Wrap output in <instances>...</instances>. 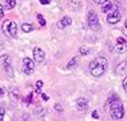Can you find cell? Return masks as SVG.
I'll return each instance as SVG.
<instances>
[{
  "label": "cell",
  "instance_id": "obj_8",
  "mask_svg": "<svg viewBox=\"0 0 127 121\" xmlns=\"http://www.w3.org/2000/svg\"><path fill=\"white\" fill-rule=\"evenodd\" d=\"M88 105H89L88 99H87V98H84V97H81V98H78L77 101H76L77 110H80V112H85L87 109H88Z\"/></svg>",
  "mask_w": 127,
  "mask_h": 121
},
{
  "label": "cell",
  "instance_id": "obj_15",
  "mask_svg": "<svg viewBox=\"0 0 127 121\" xmlns=\"http://www.w3.org/2000/svg\"><path fill=\"white\" fill-rule=\"evenodd\" d=\"M77 63H78V57L76 56V57H73V59L68 63V65H66V67H68V68H73V67H76V65H77Z\"/></svg>",
  "mask_w": 127,
  "mask_h": 121
},
{
  "label": "cell",
  "instance_id": "obj_3",
  "mask_svg": "<svg viewBox=\"0 0 127 121\" xmlns=\"http://www.w3.org/2000/svg\"><path fill=\"white\" fill-rule=\"evenodd\" d=\"M87 20H88V25H89V29L96 31V30L100 29V23H99V18L96 12L93 10L88 11V15H87Z\"/></svg>",
  "mask_w": 127,
  "mask_h": 121
},
{
  "label": "cell",
  "instance_id": "obj_31",
  "mask_svg": "<svg viewBox=\"0 0 127 121\" xmlns=\"http://www.w3.org/2000/svg\"><path fill=\"white\" fill-rule=\"evenodd\" d=\"M125 31H126V35H127V19H126V23H125Z\"/></svg>",
  "mask_w": 127,
  "mask_h": 121
},
{
  "label": "cell",
  "instance_id": "obj_30",
  "mask_svg": "<svg viewBox=\"0 0 127 121\" xmlns=\"http://www.w3.org/2000/svg\"><path fill=\"white\" fill-rule=\"evenodd\" d=\"M3 94H4V90H3V87H0V97H3Z\"/></svg>",
  "mask_w": 127,
  "mask_h": 121
},
{
  "label": "cell",
  "instance_id": "obj_14",
  "mask_svg": "<svg viewBox=\"0 0 127 121\" xmlns=\"http://www.w3.org/2000/svg\"><path fill=\"white\" fill-rule=\"evenodd\" d=\"M5 1V8L7 10H12V8L16 5V1L15 0H4Z\"/></svg>",
  "mask_w": 127,
  "mask_h": 121
},
{
  "label": "cell",
  "instance_id": "obj_19",
  "mask_svg": "<svg viewBox=\"0 0 127 121\" xmlns=\"http://www.w3.org/2000/svg\"><path fill=\"white\" fill-rule=\"evenodd\" d=\"M35 113L38 114V116H45V114H46V110H45L43 108H37V110H35Z\"/></svg>",
  "mask_w": 127,
  "mask_h": 121
},
{
  "label": "cell",
  "instance_id": "obj_25",
  "mask_svg": "<svg viewBox=\"0 0 127 121\" xmlns=\"http://www.w3.org/2000/svg\"><path fill=\"white\" fill-rule=\"evenodd\" d=\"M3 15H4V8H3V5L0 4V18H3Z\"/></svg>",
  "mask_w": 127,
  "mask_h": 121
},
{
  "label": "cell",
  "instance_id": "obj_10",
  "mask_svg": "<svg viewBox=\"0 0 127 121\" xmlns=\"http://www.w3.org/2000/svg\"><path fill=\"white\" fill-rule=\"evenodd\" d=\"M118 8H116V5L112 4V3H110V1H107L105 4H103V12L104 14H107V15H110V14H112L115 12Z\"/></svg>",
  "mask_w": 127,
  "mask_h": 121
},
{
  "label": "cell",
  "instance_id": "obj_24",
  "mask_svg": "<svg viewBox=\"0 0 127 121\" xmlns=\"http://www.w3.org/2000/svg\"><path fill=\"white\" fill-rule=\"evenodd\" d=\"M123 89H125V91H127V76L123 79Z\"/></svg>",
  "mask_w": 127,
  "mask_h": 121
},
{
  "label": "cell",
  "instance_id": "obj_16",
  "mask_svg": "<svg viewBox=\"0 0 127 121\" xmlns=\"http://www.w3.org/2000/svg\"><path fill=\"white\" fill-rule=\"evenodd\" d=\"M22 30L25 33H30L32 30V26H31V23H23L22 25Z\"/></svg>",
  "mask_w": 127,
  "mask_h": 121
},
{
  "label": "cell",
  "instance_id": "obj_4",
  "mask_svg": "<svg viewBox=\"0 0 127 121\" xmlns=\"http://www.w3.org/2000/svg\"><path fill=\"white\" fill-rule=\"evenodd\" d=\"M34 67H35V64L30 57H25L23 59V72L26 75H31L32 71H34Z\"/></svg>",
  "mask_w": 127,
  "mask_h": 121
},
{
  "label": "cell",
  "instance_id": "obj_7",
  "mask_svg": "<svg viewBox=\"0 0 127 121\" xmlns=\"http://www.w3.org/2000/svg\"><path fill=\"white\" fill-rule=\"evenodd\" d=\"M108 106H110L111 110L118 109V108H123L122 106V101H120L119 97H116V95H112L110 99H108Z\"/></svg>",
  "mask_w": 127,
  "mask_h": 121
},
{
  "label": "cell",
  "instance_id": "obj_5",
  "mask_svg": "<svg viewBox=\"0 0 127 121\" xmlns=\"http://www.w3.org/2000/svg\"><path fill=\"white\" fill-rule=\"evenodd\" d=\"M115 52L118 53H125L127 52V41L125 40V38L119 37L116 41V46H115Z\"/></svg>",
  "mask_w": 127,
  "mask_h": 121
},
{
  "label": "cell",
  "instance_id": "obj_26",
  "mask_svg": "<svg viewBox=\"0 0 127 121\" xmlns=\"http://www.w3.org/2000/svg\"><path fill=\"white\" fill-rule=\"evenodd\" d=\"M54 108H56V110H58V112H62V106H61V105H60V104H57V105H56V106H54Z\"/></svg>",
  "mask_w": 127,
  "mask_h": 121
},
{
  "label": "cell",
  "instance_id": "obj_20",
  "mask_svg": "<svg viewBox=\"0 0 127 121\" xmlns=\"http://www.w3.org/2000/svg\"><path fill=\"white\" fill-rule=\"evenodd\" d=\"M35 86H37V93H41V89L43 87V82H42V80H38Z\"/></svg>",
  "mask_w": 127,
  "mask_h": 121
},
{
  "label": "cell",
  "instance_id": "obj_2",
  "mask_svg": "<svg viewBox=\"0 0 127 121\" xmlns=\"http://www.w3.org/2000/svg\"><path fill=\"white\" fill-rule=\"evenodd\" d=\"M3 31H4L5 35H8V37H16V33H18V26L16 23L14 22V20H5L4 23H3L1 26Z\"/></svg>",
  "mask_w": 127,
  "mask_h": 121
},
{
  "label": "cell",
  "instance_id": "obj_9",
  "mask_svg": "<svg viewBox=\"0 0 127 121\" xmlns=\"http://www.w3.org/2000/svg\"><path fill=\"white\" fill-rule=\"evenodd\" d=\"M34 60L37 63H42L45 60V52L41 49V48H34Z\"/></svg>",
  "mask_w": 127,
  "mask_h": 121
},
{
  "label": "cell",
  "instance_id": "obj_13",
  "mask_svg": "<svg viewBox=\"0 0 127 121\" xmlns=\"http://www.w3.org/2000/svg\"><path fill=\"white\" fill-rule=\"evenodd\" d=\"M70 23H72L70 18H69V16H64L62 19L58 22V25H57V26H58V29H65V27H68Z\"/></svg>",
  "mask_w": 127,
  "mask_h": 121
},
{
  "label": "cell",
  "instance_id": "obj_22",
  "mask_svg": "<svg viewBox=\"0 0 127 121\" xmlns=\"http://www.w3.org/2000/svg\"><path fill=\"white\" fill-rule=\"evenodd\" d=\"M31 101H32V94H29V95L26 97L25 102H26V104H31Z\"/></svg>",
  "mask_w": 127,
  "mask_h": 121
},
{
  "label": "cell",
  "instance_id": "obj_23",
  "mask_svg": "<svg viewBox=\"0 0 127 121\" xmlns=\"http://www.w3.org/2000/svg\"><path fill=\"white\" fill-rule=\"evenodd\" d=\"M93 1H95L96 4H105V3H107V0H93Z\"/></svg>",
  "mask_w": 127,
  "mask_h": 121
},
{
  "label": "cell",
  "instance_id": "obj_11",
  "mask_svg": "<svg viewBox=\"0 0 127 121\" xmlns=\"http://www.w3.org/2000/svg\"><path fill=\"white\" fill-rule=\"evenodd\" d=\"M123 116H125L123 108H118V109L111 110V117H112L114 120H120V119H123Z\"/></svg>",
  "mask_w": 127,
  "mask_h": 121
},
{
  "label": "cell",
  "instance_id": "obj_18",
  "mask_svg": "<svg viewBox=\"0 0 127 121\" xmlns=\"http://www.w3.org/2000/svg\"><path fill=\"white\" fill-rule=\"evenodd\" d=\"M37 19H38V22H39V25H41L42 27H43L45 25H46V20H45V18H43V16H42V15H41V14H38V15H37Z\"/></svg>",
  "mask_w": 127,
  "mask_h": 121
},
{
  "label": "cell",
  "instance_id": "obj_29",
  "mask_svg": "<svg viewBox=\"0 0 127 121\" xmlns=\"http://www.w3.org/2000/svg\"><path fill=\"white\" fill-rule=\"evenodd\" d=\"M92 117H93V119H99V113H97V112H93Z\"/></svg>",
  "mask_w": 127,
  "mask_h": 121
},
{
  "label": "cell",
  "instance_id": "obj_6",
  "mask_svg": "<svg viewBox=\"0 0 127 121\" xmlns=\"http://www.w3.org/2000/svg\"><path fill=\"white\" fill-rule=\"evenodd\" d=\"M120 19H122V12H119V10H116L115 12L107 15V22L110 23V25H115V23H118Z\"/></svg>",
  "mask_w": 127,
  "mask_h": 121
},
{
  "label": "cell",
  "instance_id": "obj_27",
  "mask_svg": "<svg viewBox=\"0 0 127 121\" xmlns=\"http://www.w3.org/2000/svg\"><path fill=\"white\" fill-rule=\"evenodd\" d=\"M41 97H42V99H43V101H49V97H47L46 94H41Z\"/></svg>",
  "mask_w": 127,
  "mask_h": 121
},
{
  "label": "cell",
  "instance_id": "obj_28",
  "mask_svg": "<svg viewBox=\"0 0 127 121\" xmlns=\"http://www.w3.org/2000/svg\"><path fill=\"white\" fill-rule=\"evenodd\" d=\"M39 3H41V4H49L50 0H39Z\"/></svg>",
  "mask_w": 127,
  "mask_h": 121
},
{
  "label": "cell",
  "instance_id": "obj_17",
  "mask_svg": "<svg viewBox=\"0 0 127 121\" xmlns=\"http://www.w3.org/2000/svg\"><path fill=\"white\" fill-rule=\"evenodd\" d=\"M91 52V49L88 46H81L80 48V54H83V56H85V54H88Z\"/></svg>",
  "mask_w": 127,
  "mask_h": 121
},
{
  "label": "cell",
  "instance_id": "obj_21",
  "mask_svg": "<svg viewBox=\"0 0 127 121\" xmlns=\"http://www.w3.org/2000/svg\"><path fill=\"white\" fill-rule=\"evenodd\" d=\"M4 113H5V110H4V106H3V105H0V121H3V117H4Z\"/></svg>",
  "mask_w": 127,
  "mask_h": 121
},
{
  "label": "cell",
  "instance_id": "obj_1",
  "mask_svg": "<svg viewBox=\"0 0 127 121\" xmlns=\"http://www.w3.org/2000/svg\"><path fill=\"white\" fill-rule=\"evenodd\" d=\"M107 59H104V57H96L93 61H91L89 64V69H91V74H92V76L95 78H99L101 76V75H104L105 69H107Z\"/></svg>",
  "mask_w": 127,
  "mask_h": 121
},
{
  "label": "cell",
  "instance_id": "obj_12",
  "mask_svg": "<svg viewBox=\"0 0 127 121\" xmlns=\"http://www.w3.org/2000/svg\"><path fill=\"white\" fill-rule=\"evenodd\" d=\"M115 72H116L118 75H126L127 74V61L119 63V64L116 65V68H115Z\"/></svg>",
  "mask_w": 127,
  "mask_h": 121
}]
</instances>
